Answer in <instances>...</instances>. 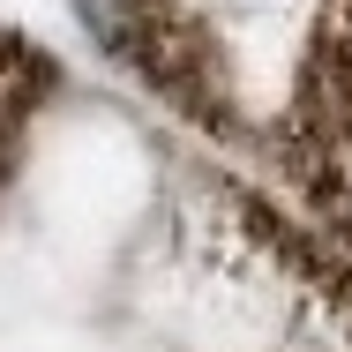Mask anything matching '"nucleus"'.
Masks as SVG:
<instances>
[{
  "mask_svg": "<svg viewBox=\"0 0 352 352\" xmlns=\"http://www.w3.org/2000/svg\"><path fill=\"white\" fill-rule=\"evenodd\" d=\"M98 30L113 38V53H128L180 113L225 128L232 120V90L217 75V45L203 38L195 15H180L173 0H120V8H98Z\"/></svg>",
  "mask_w": 352,
  "mask_h": 352,
  "instance_id": "nucleus-2",
  "label": "nucleus"
},
{
  "mask_svg": "<svg viewBox=\"0 0 352 352\" xmlns=\"http://www.w3.org/2000/svg\"><path fill=\"white\" fill-rule=\"evenodd\" d=\"M270 157L307 217L352 255V0H322L292 98L270 128Z\"/></svg>",
  "mask_w": 352,
  "mask_h": 352,
  "instance_id": "nucleus-1",
  "label": "nucleus"
},
{
  "mask_svg": "<svg viewBox=\"0 0 352 352\" xmlns=\"http://www.w3.org/2000/svg\"><path fill=\"white\" fill-rule=\"evenodd\" d=\"M45 90H53V60L30 53L15 30H0V180L15 173V150H23V135H30Z\"/></svg>",
  "mask_w": 352,
  "mask_h": 352,
  "instance_id": "nucleus-3",
  "label": "nucleus"
}]
</instances>
